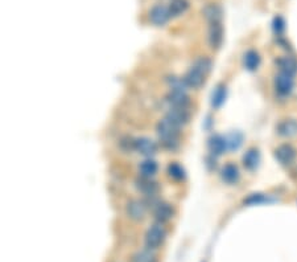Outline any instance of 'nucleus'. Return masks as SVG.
<instances>
[{
    "label": "nucleus",
    "mask_w": 297,
    "mask_h": 262,
    "mask_svg": "<svg viewBox=\"0 0 297 262\" xmlns=\"http://www.w3.org/2000/svg\"><path fill=\"white\" fill-rule=\"evenodd\" d=\"M226 138V144H228V150L230 151H234V150H238L243 143V135L240 134V132H231V134H228V136H225Z\"/></svg>",
    "instance_id": "nucleus-25"
},
{
    "label": "nucleus",
    "mask_w": 297,
    "mask_h": 262,
    "mask_svg": "<svg viewBox=\"0 0 297 262\" xmlns=\"http://www.w3.org/2000/svg\"><path fill=\"white\" fill-rule=\"evenodd\" d=\"M293 87H295V79L292 76L285 75L280 72L279 75L275 77V89L277 94L281 97H287L292 93Z\"/></svg>",
    "instance_id": "nucleus-6"
},
{
    "label": "nucleus",
    "mask_w": 297,
    "mask_h": 262,
    "mask_svg": "<svg viewBox=\"0 0 297 262\" xmlns=\"http://www.w3.org/2000/svg\"><path fill=\"white\" fill-rule=\"evenodd\" d=\"M296 150L293 149L291 144H281L275 150V157L283 166H291L296 160Z\"/></svg>",
    "instance_id": "nucleus-9"
},
{
    "label": "nucleus",
    "mask_w": 297,
    "mask_h": 262,
    "mask_svg": "<svg viewBox=\"0 0 297 262\" xmlns=\"http://www.w3.org/2000/svg\"><path fill=\"white\" fill-rule=\"evenodd\" d=\"M260 163V154L256 149H250L247 153L243 155V166L250 171L256 170Z\"/></svg>",
    "instance_id": "nucleus-19"
},
{
    "label": "nucleus",
    "mask_w": 297,
    "mask_h": 262,
    "mask_svg": "<svg viewBox=\"0 0 297 262\" xmlns=\"http://www.w3.org/2000/svg\"><path fill=\"white\" fill-rule=\"evenodd\" d=\"M243 64H245V68L250 72H253L256 70L260 65V56L256 51L253 49H250L245 53V57H243Z\"/></svg>",
    "instance_id": "nucleus-21"
},
{
    "label": "nucleus",
    "mask_w": 297,
    "mask_h": 262,
    "mask_svg": "<svg viewBox=\"0 0 297 262\" xmlns=\"http://www.w3.org/2000/svg\"><path fill=\"white\" fill-rule=\"evenodd\" d=\"M156 132L165 149L175 150L179 146L180 127L173 125L171 121H168L166 118L161 119L156 126Z\"/></svg>",
    "instance_id": "nucleus-1"
},
{
    "label": "nucleus",
    "mask_w": 297,
    "mask_h": 262,
    "mask_svg": "<svg viewBox=\"0 0 297 262\" xmlns=\"http://www.w3.org/2000/svg\"><path fill=\"white\" fill-rule=\"evenodd\" d=\"M175 214V210L173 207L169 203H164V201H160L156 204L155 207V210H153V216H155V220L160 224H164L166 221H169Z\"/></svg>",
    "instance_id": "nucleus-11"
},
{
    "label": "nucleus",
    "mask_w": 297,
    "mask_h": 262,
    "mask_svg": "<svg viewBox=\"0 0 297 262\" xmlns=\"http://www.w3.org/2000/svg\"><path fill=\"white\" fill-rule=\"evenodd\" d=\"M194 65L198 66L201 70H204L206 75H209L210 72H211V68H213V62L207 57H200L198 60H196Z\"/></svg>",
    "instance_id": "nucleus-27"
},
{
    "label": "nucleus",
    "mask_w": 297,
    "mask_h": 262,
    "mask_svg": "<svg viewBox=\"0 0 297 262\" xmlns=\"http://www.w3.org/2000/svg\"><path fill=\"white\" fill-rule=\"evenodd\" d=\"M135 185L137 191L145 195L147 197H155L160 191L159 184L152 180V178H145V176H140L139 179H136Z\"/></svg>",
    "instance_id": "nucleus-8"
},
{
    "label": "nucleus",
    "mask_w": 297,
    "mask_h": 262,
    "mask_svg": "<svg viewBox=\"0 0 297 262\" xmlns=\"http://www.w3.org/2000/svg\"><path fill=\"white\" fill-rule=\"evenodd\" d=\"M239 170L235 164L232 163H228L226 166H223V168L221 170V178L225 183L228 184H235L238 180H239Z\"/></svg>",
    "instance_id": "nucleus-16"
},
{
    "label": "nucleus",
    "mask_w": 297,
    "mask_h": 262,
    "mask_svg": "<svg viewBox=\"0 0 297 262\" xmlns=\"http://www.w3.org/2000/svg\"><path fill=\"white\" fill-rule=\"evenodd\" d=\"M165 118L181 129V127L185 126L190 121V113H189L188 109L171 107V109L166 111Z\"/></svg>",
    "instance_id": "nucleus-10"
},
{
    "label": "nucleus",
    "mask_w": 297,
    "mask_h": 262,
    "mask_svg": "<svg viewBox=\"0 0 297 262\" xmlns=\"http://www.w3.org/2000/svg\"><path fill=\"white\" fill-rule=\"evenodd\" d=\"M204 15L205 18L207 19V22L211 24V23H221V19H222V8L219 7L218 4H214V3H210L204 8Z\"/></svg>",
    "instance_id": "nucleus-20"
},
{
    "label": "nucleus",
    "mask_w": 297,
    "mask_h": 262,
    "mask_svg": "<svg viewBox=\"0 0 297 262\" xmlns=\"http://www.w3.org/2000/svg\"><path fill=\"white\" fill-rule=\"evenodd\" d=\"M226 97H228V89L225 85L222 83H219L218 86L215 87L213 93H211V106L214 107V109H219L221 106L225 104V101H226Z\"/></svg>",
    "instance_id": "nucleus-18"
},
{
    "label": "nucleus",
    "mask_w": 297,
    "mask_h": 262,
    "mask_svg": "<svg viewBox=\"0 0 297 262\" xmlns=\"http://www.w3.org/2000/svg\"><path fill=\"white\" fill-rule=\"evenodd\" d=\"M274 29H275L277 35H280L285 29V23L281 16H277V18L274 19Z\"/></svg>",
    "instance_id": "nucleus-29"
},
{
    "label": "nucleus",
    "mask_w": 297,
    "mask_h": 262,
    "mask_svg": "<svg viewBox=\"0 0 297 262\" xmlns=\"http://www.w3.org/2000/svg\"><path fill=\"white\" fill-rule=\"evenodd\" d=\"M131 262H158L156 254L153 253L152 249H143L136 252L131 258Z\"/></svg>",
    "instance_id": "nucleus-24"
},
{
    "label": "nucleus",
    "mask_w": 297,
    "mask_h": 262,
    "mask_svg": "<svg viewBox=\"0 0 297 262\" xmlns=\"http://www.w3.org/2000/svg\"><path fill=\"white\" fill-rule=\"evenodd\" d=\"M168 175L169 178H172L176 182H181L185 179V170L180 166L179 163H171L168 166Z\"/></svg>",
    "instance_id": "nucleus-26"
},
{
    "label": "nucleus",
    "mask_w": 297,
    "mask_h": 262,
    "mask_svg": "<svg viewBox=\"0 0 297 262\" xmlns=\"http://www.w3.org/2000/svg\"><path fill=\"white\" fill-rule=\"evenodd\" d=\"M207 41L213 49H218L223 41V28L221 23H211L207 31Z\"/></svg>",
    "instance_id": "nucleus-13"
},
{
    "label": "nucleus",
    "mask_w": 297,
    "mask_h": 262,
    "mask_svg": "<svg viewBox=\"0 0 297 262\" xmlns=\"http://www.w3.org/2000/svg\"><path fill=\"white\" fill-rule=\"evenodd\" d=\"M209 150L213 155H222L226 150H228V144H226V138L222 135H213L209 139Z\"/></svg>",
    "instance_id": "nucleus-15"
},
{
    "label": "nucleus",
    "mask_w": 297,
    "mask_h": 262,
    "mask_svg": "<svg viewBox=\"0 0 297 262\" xmlns=\"http://www.w3.org/2000/svg\"><path fill=\"white\" fill-rule=\"evenodd\" d=\"M268 201L264 195L262 193H252L251 196L247 197L245 200V204H249V206H259V204H263V203H266Z\"/></svg>",
    "instance_id": "nucleus-28"
},
{
    "label": "nucleus",
    "mask_w": 297,
    "mask_h": 262,
    "mask_svg": "<svg viewBox=\"0 0 297 262\" xmlns=\"http://www.w3.org/2000/svg\"><path fill=\"white\" fill-rule=\"evenodd\" d=\"M149 22L152 23L153 26H165L168 20L171 19V13H169V8L162 4L153 5L151 11H149Z\"/></svg>",
    "instance_id": "nucleus-5"
},
{
    "label": "nucleus",
    "mask_w": 297,
    "mask_h": 262,
    "mask_svg": "<svg viewBox=\"0 0 297 262\" xmlns=\"http://www.w3.org/2000/svg\"><path fill=\"white\" fill-rule=\"evenodd\" d=\"M134 150H136L143 157H151L158 153V144L148 136H140L134 140Z\"/></svg>",
    "instance_id": "nucleus-4"
},
{
    "label": "nucleus",
    "mask_w": 297,
    "mask_h": 262,
    "mask_svg": "<svg viewBox=\"0 0 297 262\" xmlns=\"http://www.w3.org/2000/svg\"><path fill=\"white\" fill-rule=\"evenodd\" d=\"M277 134L285 138L297 135V121L296 119H285L277 125Z\"/></svg>",
    "instance_id": "nucleus-17"
},
{
    "label": "nucleus",
    "mask_w": 297,
    "mask_h": 262,
    "mask_svg": "<svg viewBox=\"0 0 297 262\" xmlns=\"http://www.w3.org/2000/svg\"><path fill=\"white\" fill-rule=\"evenodd\" d=\"M126 212L127 216L134 221H141V220H144L145 213H147V206L144 201L134 199L127 203Z\"/></svg>",
    "instance_id": "nucleus-7"
},
{
    "label": "nucleus",
    "mask_w": 297,
    "mask_h": 262,
    "mask_svg": "<svg viewBox=\"0 0 297 262\" xmlns=\"http://www.w3.org/2000/svg\"><path fill=\"white\" fill-rule=\"evenodd\" d=\"M277 66H279V70L281 73H285V75H289L295 77L297 73V61L293 58V57L284 56L280 57L279 60L276 61Z\"/></svg>",
    "instance_id": "nucleus-14"
},
{
    "label": "nucleus",
    "mask_w": 297,
    "mask_h": 262,
    "mask_svg": "<svg viewBox=\"0 0 297 262\" xmlns=\"http://www.w3.org/2000/svg\"><path fill=\"white\" fill-rule=\"evenodd\" d=\"M171 18H179L183 13H185L189 8L188 0H172L171 4L168 5Z\"/></svg>",
    "instance_id": "nucleus-22"
},
{
    "label": "nucleus",
    "mask_w": 297,
    "mask_h": 262,
    "mask_svg": "<svg viewBox=\"0 0 297 262\" xmlns=\"http://www.w3.org/2000/svg\"><path fill=\"white\" fill-rule=\"evenodd\" d=\"M166 101L169 102L172 107H180V109H188L190 100L186 92L181 90H169L166 94Z\"/></svg>",
    "instance_id": "nucleus-12"
},
{
    "label": "nucleus",
    "mask_w": 297,
    "mask_h": 262,
    "mask_svg": "<svg viewBox=\"0 0 297 262\" xmlns=\"http://www.w3.org/2000/svg\"><path fill=\"white\" fill-rule=\"evenodd\" d=\"M158 170H159L158 163L155 162L153 159H151V157L143 160L139 166L140 174H141V176H145V178H152V176H155L156 172H158Z\"/></svg>",
    "instance_id": "nucleus-23"
},
{
    "label": "nucleus",
    "mask_w": 297,
    "mask_h": 262,
    "mask_svg": "<svg viewBox=\"0 0 297 262\" xmlns=\"http://www.w3.org/2000/svg\"><path fill=\"white\" fill-rule=\"evenodd\" d=\"M166 237V231L164 225L160 223H156L155 225L149 228L148 231L145 232L144 236V242L145 246L148 249H158L160 245H162V242L165 241Z\"/></svg>",
    "instance_id": "nucleus-2"
},
{
    "label": "nucleus",
    "mask_w": 297,
    "mask_h": 262,
    "mask_svg": "<svg viewBox=\"0 0 297 262\" xmlns=\"http://www.w3.org/2000/svg\"><path fill=\"white\" fill-rule=\"evenodd\" d=\"M206 73L204 70H201L198 66L193 64L192 68H189L188 72L183 76V82L186 83V86L192 87V89H200L204 86V83L206 81Z\"/></svg>",
    "instance_id": "nucleus-3"
}]
</instances>
